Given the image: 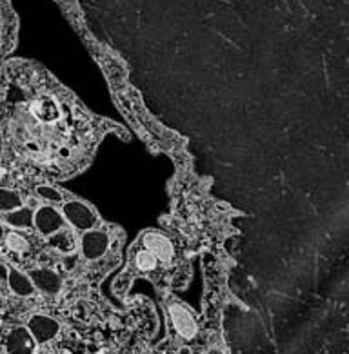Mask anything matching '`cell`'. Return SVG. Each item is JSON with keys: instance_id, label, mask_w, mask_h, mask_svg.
<instances>
[{"instance_id": "1", "label": "cell", "mask_w": 349, "mask_h": 354, "mask_svg": "<svg viewBox=\"0 0 349 354\" xmlns=\"http://www.w3.org/2000/svg\"><path fill=\"white\" fill-rule=\"evenodd\" d=\"M62 216L71 223L73 227L78 229V231H89L97 223V214H95V211L87 204L80 202V200L66 202L62 207Z\"/></svg>"}, {"instance_id": "2", "label": "cell", "mask_w": 349, "mask_h": 354, "mask_svg": "<svg viewBox=\"0 0 349 354\" xmlns=\"http://www.w3.org/2000/svg\"><path fill=\"white\" fill-rule=\"evenodd\" d=\"M33 223L40 234L51 236L53 233L60 231V227L64 225V216L58 213L57 209L49 207V205H42L33 214Z\"/></svg>"}, {"instance_id": "3", "label": "cell", "mask_w": 349, "mask_h": 354, "mask_svg": "<svg viewBox=\"0 0 349 354\" xmlns=\"http://www.w3.org/2000/svg\"><path fill=\"white\" fill-rule=\"evenodd\" d=\"M107 248H109V236L104 231L89 229L84 233L80 249H82V254L87 260H98L107 251Z\"/></svg>"}, {"instance_id": "4", "label": "cell", "mask_w": 349, "mask_h": 354, "mask_svg": "<svg viewBox=\"0 0 349 354\" xmlns=\"http://www.w3.org/2000/svg\"><path fill=\"white\" fill-rule=\"evenodd\" d=\"M28 330L31 333L37 344H46V342L53 339L58 335V322L53 320L51 316L35 315L29 320Z\"/></svg>"}, {"instance_id": "5", "label": "cell", "mask_w": 349, "mask_h": 354, "mask_svg": "<svg viewBox=\"0 0 349 354\" xmlns=\"http://www.w3.org/2000/svg\"><path fill=\"white\" fill-rule=\"evenodd\" d=\"M35 344L28 327H15L4 342L8 354H33Z\"/></svg>"}, {"instance_id": "6", "label": "cell", "mask_w": 349, "mask_h": 354, "mask_svg": "<svg viewBox=\"0 0 349 354\" xmlns=\"http://www.w3.org/2000/svg\"><path fill=\"white\" fill-rule=\"evenodd\" d=\"M171 320H173L174 330L179 333L182 338L191 339L195 335H197V322L191 316L186 307L182 306H173L171 307Z\"/></svg>"}, {"instance_id": "7", "label": "cell", "mask_w": 349, "mask_h": 354, "mask_svg": "<svg viewBox=\"0 0 349 354\" xmlns=\"http://www.w3.org/2000/svg\"><path fill=\"white\" fill-rule=\"evenodd\" d=\"M29 278L33 281V286L46 295H57L60 291V277L53 269H48V267L33 269L29 272Z\"/></svg>"}, {"instance_id": "8", "label": "cell", "mask_w": 349, "mask_h": 354, "mask_svg": "<svg viewBox=\"0 0 349 354\" xmlns=\"http://www.w3.org/2000/svg\"><path fill=\"white\" fill-rule=\"evenodd\" d=\"M8 283H10V289L19 296H33L35 295V286L31 278L28 274H24L19 269H11L8 271Z\"/></svg>"}, {"instance_id": "9", "label": "cell", "mask_w": 349, "mask_h": 354, "mask_svg": "<svg viewBox=\"0 0 349 354\" xmlns=\"http://www.w3.org/2000/svg\"><path fill=\"white\" fill-rule=\"evenodd\" d=\"M6 222L17 229L31 227V223H33V211L28 207L15 209V211L6 214Z\"/></svg>"}, {"instance_id": "10", "label": "cell", "mask_w": 349, "mask_h": 354, "mask_svg": "<svg viewBox=\"0 0 349 354\" xmlns=\"http://www.w3.org/2000/svg\"><path fill=\"white\" fill-rule=\"evenodd\" d=\"M49 245L55 249V251L60 252H71L75 249V238L71 236V233L68 231H62V233H53L49 236Z\"/></svg>"}, {"instance_id": "11", "label": "cell", "mask_w": 349, "mask_h": 354, "mask_svg": "<svg viewBox=\"0 0 349 354\" xmlns=\"http://www.w3.org/2000/svg\"><path fill=\"white\" fill-rule=\"evenodd\" d=\"M19 207H22V198L19 193L11 189H0V211L11 213Z\"/></svg>"}, {"instance_id": "12", "label": "cell", "mask_w": 349, "mask_h": 354, "mask_svg": "<svg viewBox=\"0 0 349 354\" xmlns=\"http://www.w3.org/2000/svg\"><path fill=\"white\" fill-rule=\"evenodd\" d=\"M37 194H39L40 198L51 202V204H60L62 202V193L55 189V187H51V185H39L37 187Z\"/></svg>"}, {"instance_id": "13", "label": "cell", "mask_w": 349, "mask_h": 354, "mask_svg": "<svg viewBox=\"0 0 349 354\" xmlns=\"http://www.w3.org/2000/svg\"><path fill=\"white\" fill-rule=\"evenodd\" d=\"M147 245H150V249H153L156 254H160V252H162V258H168L171 254V245H170V242L165 240V238L151 236Z\"/></svg>"}, {"instance_id": "14", "label": "cell", "mask_w": 349, "mask_h": 354, "mask_svg": "<svg viewBox=\"0 0 349 354\" xmlns=\"http://www.w3.org/2000/svg\"><path fill=\"white\" fill-rule=\"evenodd\" d=\"M6 243H8V248H10L11 251H28L29 248L28 240L19 233L8 234V236H6Z\"/></svg>"}, {"instance_id": "15", "label": "cell", "mask_w": 349, "mask_h": 354, "mask_svg": "<svg viewBox=\"0 0 349 354\" xmlns=\"http://www.w3.org/2000/svg\"><path fill=\"white\" fill-rule=\"evenodd\" d=\"M136 266L142 271H150L156 266V254H153L151 251H141L136 254Z\"/></svg>"}, {"instance_id": "16", "label": "cell", "mask_w": 349, "mask_h": 354, "mask_svg": "<svg viewBox=\"0 0 349 354\" xmlns=\"http://www.w3.org/2000/svg\"><path fill=\"white\" fill-rule=\"evenodd\" d=\"M0 280H8V269L0 263Z\"/></svg>"}, {"instance_id": "17", "label": "cell", "mask_w": 349, "mask_h": 354, "mask_svg": "<svg viewBox=\"0 0 349 354\" xmlns=\"http://www.w3.org/2000/svg\"><path fill=\"white\" fill-rule=\"evenodd\" d=\"M0 339H2V336H0Z\"/></svg>"}]
</instances>
